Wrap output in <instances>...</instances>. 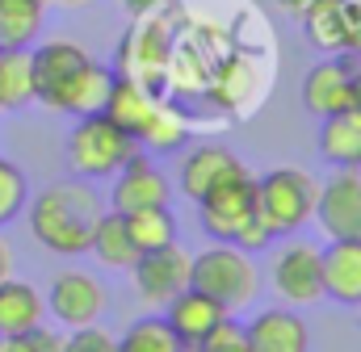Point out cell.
I'll return each instance as SVG.
<instances>
[{"mask_svg": "<svg viewBox=\"0 0 361 352\" xmlns=\"http://www.w3.org/2000/svg\"><path fill=\"white\" fill-rule=\"evenodd\" d=\"M319 156L336 168H361V113L341 109L319 118Z\"/></svg>", "mask_w": 361, "mask_h": 352, "instance_id": "cell-19", "label": "cell"}, {"mask_svg": "<svg viewBox=\"0 0 361 352\" xmlns=\"http://www.w3.org/2000/svg\"><path fill=\"white\" fill-rule=\"evenodd\" d=\"M89 252L105 264V268H130V264L139 260V248H135V239H130V231H126V218H122L118 210H101V218H97V227H92Z\"/></svg>", "mask_w": 361, "mask_h": 352, "instance_id": "cell-20", "label": "cell"}, {"mask_svg": "<svg viewBox=\"0 0 361 352\" xmlns=\"http://www.w3.org/2000/svg\"><path fill=\"white\" fill-rule=\"evenodd\" d=\"M30 84H34V101H42L47 109L89 118L105 109L114 72L101 68L85 46L51 38L42 46H30Z\"/></svg>", "mask_w": 361, "mask_h": 352, "instance_id": "cell-1", "label": "cell"}, {"mask_svg": "<svg viewBox=\"0 0 361 352\" xmlns=\"http://www.w3.org/2000/svg\"><path fill=\"white\" fill-rule=\"evenodd\" d=\"M244 340H248V352H311V327L277 306V310H261L248 327H244Z\"/></svg>", "mask_w": 361, "mask_h": 352, "instance_id": "cell-15", "label": "cell"}, {"mask_svg": "<svg viewBox=\"0 0 361 352\" xmlns=\"http://www.w3.org/2000/svg\"><path fill=\"white\" fill-rule=\"evenodd\" d=\"M42 0H0V51H30L42 34Z\"/></svg>", "mask_w": 361, "mask_h": 352, "instance_id": "cell-21", "label": "cell"}, {"mask_svg": "<svg viewBox=\"0 0 361 352\" xmlns=\"http://www.w3.org/2000/svg\"><path fill=\"white\" fill-rule=\"evenodd\" d=\"M63 352H118V340L105 332V327H76L72 336H63Z\"/></svg>", "mask_w": 361, "mask_h": 352, "instance_id": "cell-29", "label": "cell"}, {"mask_svg": "<svg viewBox=\"0 0 361 352\" xmlns=\"http://www.w3.org/2000/svg\"><path fill=\"white\" fill-rule=\"evenodd\" d=\"M164 4H169V0H122V8H126L135 21H152Z\"/></svg>", "mask_w": 361, "mask_h": 352, "instance_id": "cell-33", "label": "cell"}, {"mask_svg": "<svg viewBox=\"0 0 361 352\" xmlns=\"http://www.w3.org/2000/svg\"><path fill=\"white\" fill-rule=\"evenodd\" d=\"M349 109H353V113H361V68L349 76Z\"/></svg>", "mask_w": 361, "mask_h": 352, "instance_id": "cell-34", "label": "cell"}, {"mask_svg": "<svg viewBox=\"0 0 361 352\" xmlns=\"http://www.w3.org/2000/svg\"><path fill=\"white\" fill-rule=\"evenodd\" d=\"M180 352H202V348H180Z\"/></svg>", "mask_w": 361, "mask_h": 352, "instance_id": "cell-38", "label": "cell"}, {"mask_svg": "<svg viewBox=\"0 0 361 352\" xmlns=\"http://www.w3.org/2000/svg\"><path fill=\"white\" fill-rule=\"evenodd\" d=\"M307 34L324 51H345L349 38V0H307Z\"/></svg>", "mask_w": 361, "mask_h": 352, "instance_id": "cell-22", "label": "cell"}, {"mask_svg": "<svg viewBox=\"0 0 361 352\" xmlns=\"http://www.w3.org/2000/svg\"><path fill=\"white\" fill-rule=\"evenodd\" d=\"M13 277V248L0 239V281H8Z\"/></svg>", "mask_w": 361, "mask_h": 352, "instance_id": "cell-35", "label": "cell"}, {"mask_svg": "<svg viewBox=\"0 0 361 352\" xmlns=\"http://www.w3.org/2000/svg\"><path fill=\"white\" fill-rule=\"evenodd\" d=\"M152 109H156V96H152V88L143 84V80H135V76H114L101 113H105L114 126H122L126 134L139 139L143 126H147V118H152Z\"/></svg>", "mask_w": 361, "mask_h": 352, "instance_id": "cell-17", "label": "cell"}, {"mask_svg": "<svg viewBox=\"0 0 361 352\" xmlns=\"http://www.w3.org/2000/svg\"><path fill=\"white\" fill-rule=\"evenodd\" d=\"M0 352H30L25 336H0Z\"/></svg>", "mask_w": 361, "mask_h": 352, "instance_id": "cell-36", "label": "cell"}, {"mask_svg": "<svg viewBox=\"0 0 361 352\" xmlns=\"http://www.w3.org/2000/svg\"><path fill=\"white\" fill-rule=\"evenodd\" d=\"M273 289L302 306V302H315L324 298V260H319V248L311 244H290L273 256Z\"/></svg>", "mask_w": 361, "mask_h": 352, "instance_id": "cell-11", "label": "cell"}, {"mask_svg": "<svg viewBox=\"0 0 361 352\" xmlns=\"http://www.w3.org/2000/svg\"><path fill=\"white\" fill-rule=\"evenodd\" d=\"M319 180L294 164H281L257 180V214L273 235H294L315 218Z\"/></svg>", "mask_w": 361, "mask_h": 352, "instance_id": "cell-3", "label": "cell"}, {"mask_svg": "<svg viewBox=\"0 0 361 352\" xmlns=\"http://www.w3.org/2000/svg\"><path fill=\"white\" fill-rule=\"evenodd\" d=\"M47 315V298L21 281V277H8L0 281V336H25L42 323Z\"/></svg>", "mask_w": 361, "mask_h": 352, "instance_id": "cell-18", "label": "cell"}, {"mask_svg": "<svg viewBox=\"0 0 361 352\" xmlns=\"http://www.w3.org/2000/svg\"><path fill=\"white\" fill-rule=\"evenodd\" d=\"M139 147L135 134H126L122 126H114L105 113L76 118L72 134H68V164L80 176H114Z\"/></svg>", "mask_w": 361, "mask_h": 352, "instance_id": "cell-5", "label": "cell"}, {"mask_svg": "<svg viewBox=\"0 0 361 352\" xmlns=\"http://www.w3.org/2000/svg\"><path fill=\"white\" fill-rule=\"evenodd\" d=\"M315 218L332 239H361V168H341L319 184Z\"/></svg>", "mask_w": 361, "mask_h": 352, "instance_id": "cell-9", "label": "cell"}, {"mask_svg": "<svg viewBox=\"0 0 361 352\" xmlns=\"http://www.w3.org/2000/svg\"><path fill=\"white\" fill-rule=\"evenodd\" d=\"M202 352H248V340H244V323H235L231 315L227 319H219L214 327H210V336L197 344Z\"/></svg>", "mask_w": 361, "mask_h": 352, "instance_id": "cell-28", "label": "cell"}, {"mask_svg": "<svg viewBox=\"0 0 361 352\" xmlns=\"http://www.w3.org/2000/svg\"><path fill=\"white\" fill-rule=\"evenodd\" d=\"M105 285L92 277V272H80V268H68L51 281L47 289V310L63 323V327H89L105 315Z\"/></svg>", "mask_w": 361, "mask_h": 352, "instance_id": "cell-7", "label": "cell"}, {"mask_svg": "<svg viewBox=\"0 0 361 352\" xmlns=\"http://www.w3.org/2000/svg\"><path fill=\"white\" fill-rule=\"evenodd\" d=\"M34 101L30 84V51H0V113Z\"/></svg>", "mask_w": 361, "mask_h": 352, "instance_id": "cell-25", "label": "cell"}, {"mask_svg": "<svg viewBox=\"0 0 361 352\" xmlns=\"http://www.w3.org/2000/svg\"><path fill=\"white\" fill-rule=\"evenodd\" d=\"M324 294L345 302V306H357L361 302V239H332L324 252Z\"/></svg>", "mask_w": 361, "mask_h": 352, "instance_id": "cell-16", "label": "cell"}, {"mask_svg": "<svg viewBox=\"0 0 361 352\" xmlns=\"http://www.w3.org/2000/svg\"><path fill=\"white\" fill-rule=\"evenodd\" d=\"M118 352H180V340L173 336V327L164 319L143 315L118 336Z\"/></svg>", "mask_w": 361, "mask_h": 352, "instance_id": "cell-26", "label": "cell"}, {"mask_svg": "<svg viewBox=\"0 0 361 352\" xmlns=\"http://www.w3.org/2000/svg\"><path fill=\"white\" fill-rule=\"evenodd\" d=\"M25 344H30V352H63V336L38 323L34 332H25Z\"/></svg>", "mask_w": 361, "mask_h": 352, "instance_id": "cell-31", "label": "cell"}, {"mask_svg": "<svg viewBox=\"0 0 361 352\" xmlns=\"http://www.w3.org/2000/svg\"><path fill=\"white\" fill-rule=\"evenodd\" d=\"M51 4H59V8H85V4H92V0H51Z\"/></svg>", "mask_w": 361, "mask_h": 352, "instance_id": "cell-37", "label": "cell"}, {"mask_svg": "<svg viewBox=\"0 0 361 352\" xmlns=\"http://www.w3.org/2000/svg\"><path fill=\"white\" fill-rule=\"evenodd\" d=\"M169 197H173V184L160 172L156 160H147V151H135L118 168V180H114V210L118 214H130L143 206H169Z\"/></svg>", "mask_w": 361, "mask_h": 352, "instance_id": "cell-12", "label": "cell"}, {"mask_svg": "<svg viewBox=\"0 0 361 352\" xmlns=\"http://www.w3.org/2000/svg\"><path fill=\"white\" fill-rule=\"evenodd\" d=\"M25 201H30L25 172H21L13 160H4V156H0V227H4V222H13V218L25 210Z\"/></svg>", "mask_w": 361, "mask_h": 352, "instance_id": "cell-27", "label": "cell"}, {"mask_svg": "<svg viewBox=\"0 0 361 352\" xmlns=\"http://www.w3.org/2000/svg\"><path fill=\"white\" fill-rule=\"evenodd\" d=\"M189 285L214 302H223L227 310L248 306L261 289L257 264L248 252H240L235 244H214L197 256H189Z\"/></svg>", "mask_w": 361, "mask_h": 352, "instance_id": "cell-4", "label": "cell"}, {"mask_svg": "<svg viewBox=\"0 0 361 352\" xmlns=\"http://www.w3.org/2000/svg\"><path fill=\"white\" fill-rule=\"evenodd\" d=\"M130 281L147 306H169L180 289H189V252L180 244L143 252L130 264Z\"/></svg>", "mask_w": 361, "mask_h": 352, "instance_id": "cell-8", "label": "cell"}, {"mask_svg": "<svg viewBox=\"0 0 361 352\" xmlns=\"http://www.w3.org/2000/svg\"><path fill=\"white\" fill-rule=\"evenodd\" d=\"M185 134H189L185 118H180L173 105L156 101V109H152V118H147V126H143V134H139V147H147V151H156V156H169V151H180Z\"/></svg>", "mask_w": 361, "mask_h": 352, "instance_id": "cell-24", "label": "cell"}, {"mask_svg": "<svg viewBox=\"0 0 361 352\" xmlns=\"http://www.w3.org/2000/svg\"><path fill=\"white\" fill-rule=\"evenodd\" d=\"M345 51L361 59V0H349V38H345Z\"/></svg>", "mask_w": 361, "mask_h": 352, "instance_id": "cell-32", "label": "cell"}, {"mask_svg": "<svg viewBox=\"0 0 361 352\" xmlns=\"http://www.w3.org/2000/svg\"><path fill=\"white\" fill-rule=\"evenodd\" d=\"M197 218H202L206 235L231 244V239L240 235V227L257 218V180L248 172L223 180L219 189H210V193L197 201Z\"/></svg>", "mask_w": 361, "mask_h": 352, "instance_id": "cell-6", "label": "cell"}, {"mask_svg": "<svg viewBox=\"0 0 361 352\" xmlns=\"http://www.w3.org/2000/svg\"><path fill=\"white\" fill-rule=\"evenodd\" d=\"M357 68H361V59L349 55V51H341V55H332V59H319V63L302 76V88H298L302 109L315 113V118H332V113L349 109V76H353Z\"/></svg>", "mask_w": 361, "mask_h": 352, "instance_id": "cell-10", "label": "cell"}, {"mask_svg": "<svg viewBox=\"0 0 361 352\" xmlns=\"http://www.w3.org/2000/svg\"><path fill=\"white\" fill-rule=\"evenodd\" d=\"M30 235L55 252V256H85L92 239V227L101 218V197L80 180H59L42 189L34 201H25Z\"/></svg>", "mask_w": 361, "mask_h": 352, "instance_id": "cell-2", "label": "cell"}, {"mask_svg": "<svg viewBox=\"0 0 361 352\" xmlns=\"http://www.w3.org/2000/svg\"><path fill=\"white\" fill-rule=\"evenodd\" d=\"M357 306H361V302H357Z\"/></svg>", "mask_w": 361, "mask_h": 352, "instance_id": "cell-40", "label": "cell"}, {"mask_svg": "<svg viewBox=\"0 0 361 352\" xmlns=\"http://www.w3.org/2000/svg\"><path fill=\"white\" fill-rule=\"evenodd\" d=\"M227 315H231V310H227L223 302L197 294L193 285L180 289L177 298L164 306V323L173 327V336L180 340V348H197V344L210 336V327H214L219 319H227Z\"/></svg>", "mask_w": 361, "mask_h": 352, "instance_id": "cell-14", "label": "cell"}, {"mask_svg": "<svg viewBox=\"0 0 361 352\" xmlns=\"http://www.w3.org/2000/svg\"><path fill=\"white\" fill-rule=\"evenodd\" d=\"M122 218H126V231H130L139 256L177 244V218H173L169 206H143V210H130V214H122Z\"/></svg>", "mask_w": 361, "mask_h": 352, "instance_id": "cell-23", "label": "cell"}, {"mask_svg": "<svg viewBox=\"0 0 361 352\" xmlns=\"http://www.w3.org/2000/svg\"><path fill=\"white\" fill-rule=\"evenodd\" d=\"M273 239H277V235H273L269 227L261 222V214H257L252 222H244V227H240V235H235L231 244H235L240 252H248V256H252V252H261V248H269Z\"/></svg>", "mask_w": 361, "mask_h": 352, "instance_id": "cell-30", "label": "cell"}, {"mask_svg": "<svg viewBox=\"0 0 361 352\" xmlns=\"http://www.w3.org/2000/svg\"><path fill=\"white\" fill-rule=\"evenodd\" d=\"M244 160L231 151V147H223V143H202V147H193L185 160H180V193L189 197V201H202L210 189H219L223 180H231V176H244Z\"/></svg>", "mask_w": 361, "mask_h": 352, "instance_id": "cell-13", "label": "cell"}, {"mask_svg": "<svg viewBox=\"0 0 361 352\" xmlns=\"http://www.w3.org/2000/svg\"><path fill=\"white\" fill-rule=\"evenodd\" d=\"M42 4H51V0H42Z\"/></svg>", "mask_w": 361, "mask_h": 352, "instance_id": "cell-39", "label": "cell"}]
</instances>
